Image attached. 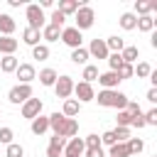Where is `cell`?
Instances as JSON below:
<instances>
[{
    "mask_svg": "<svg viewBox=\"0 0 157 157\" xmlns=\"http://www.w3.org/2000/svg\"><path fill=\"white\" fill-rule=\"evenodd\" d=\"M93 101H98V105H103V108L125 110V105H128L130 98H128L125 93H120V91H98V96H96Z\"/></svg>",
    "mask_w": 157,
    "mask_h": 157,
    "instance_id": "obj_1",
    "label": "cell"
},
{
    "mask_svg": "<svg viewBox=\"0 0 157 157\" xmlns=\"http://www.w3.org/2000/svg\"><path fill=\"white\" fill-rule=\"evenodd\" d=\"M25 15H27V27H29V29H37V32H42V27L47 25L44 10H42V7L37 5V2H32V5H27Z\"/></svg>",
    "mask_w": 157,
    "mask_h": 157,
    "instance_id": "obj_2",
    "label": "cell"
},
{
    "mask_svg": "<svg viewBox=\"0 0 157 157\" xmlns=\"http://www.w3.org/2000/svg\"><path fill=\"white\" fill-rule=\"evenodd\" d=\"M74 20H76L74 27H76L78 32H83V29H91V27H93V22H96V12H93L91 5H81V7L76 10Z\"/></svg>",
    "mask_w": 157,
    "mask_h": 157,
    "instance_id": "obj_3",
    "label": "cell"
},
{
    "mask_svg": "<svg viewBox=\"0 0 157 157\" xmlns=\"http://www.w3.org/2000/svg\"><path fill=\"white\" fill-rule=\"evenodd\" d=\"M29 98H32V86L29 83H17V86H12L7 91V101L15 103V105H20V103H25Z\"/></svg>",
    "mask_w": 157,
    "mask_h": 157,
    "instance_id": "obj_4",
    "label": "cell"
},
{
    "mask_svg": "<svg viewBox=\"0 0 157 157\" xmlns=\"http://www.w3.org/2000/svg\"><path fill=\"white\" fill-rule=\"evenodd\" d=\"M54 93H56V98H71V93H74V78L71 76H59L56 78V83H54Z\"/></svg>",
    "mask_w": 157,
    "mask_h": 157,
    "instance_id": "obj_5",
    "label": "cell"
},
{
    "mask_svg": "<svg viewBox=\"0 0 157 157\" xmlns=\"http://www.w3.org/2000/svg\"><path fill=\"white\" fill-rule=\"evenodd\" d=\"M59 39H61L66 47H71V49H78V47H81V42H83V37H81V32H78L76 27H64Z\"/></svg>",
    "mask_w": 157,
    "mask_h": 157,
    "instance_id": "obj_6",
    "label": "cell"
},
{
    "mask_svg": "<svg viewBox=\"0 0 157 157\" xmlns=\"http://www.w3.org/2000/svg\"><path fill=\"white\" fill-rule=\"evenodd\" d=\"M74 93H76V101H78V103H91V101L96 98L93 86H91V83H86V81L74 83Z\"/></svg>",
    "mask_w": 157,
    "mask_h": 157,
    "instance_id": "obj_7",
    "label": "cell"
},
{
    "mask_svg": "<svg viewBox=\"0 0 157 157\" xmlns=\"http://www.w3.org/2000/svg\"><path fill=\"white\" fill-rule=\"evenodd\" d=\"M83 150H86L83 137H71V140H66L61 157H83Z\"/></svg>",
    "mask_w": 157,
    "mask_h": 157,
    "instance_id": "obj_8",
    "label": "cell"
},
{
    "mask_svg": "<svg viewBox=\"0 0 157 157\" xmlns=\"http://www.w3.org/2000/svg\"><path fill=\"white\" fill-rule=\"evenodd\" d=\"M42 101L39 98H29V101H25L22 103V118H27V120H34L37 115H42Z\"/></svg>",
    "mask_w": 157,
    "mask_h": 157,
    "instance_id": "obj_9",
    "label": "cell"
},
{
    "mask_svg": "<svg viewBox=\"0 0 157 157\" xmlns=\"http://www.w3.org/2000/svg\"><path fill=\"white\" fill-rule=\"evenodd\" d=\"M96 81L103 86V91H118L120 76H118L115 71H103V74H98V78H96Z\"/></svg>",
    "mask_w": 157,
    "mask_h": 157,
    "instance_id": "obj_10",
    "label": "cell"
},
{
    "mask_svg": "<svg viewBox=\"0 0 157 157\" xmlns=\"http://www.w3.org/2000/svg\"><path fill=\"white\" fill-rule=\"evenodd\" d=\"M88 56H93V59H108V47H105V39H91V44H88Z\"/></svg>",
    "mask_w": 157,
    "mask_h": 157,
    "instance_id": "obj_11",
    "label": "cell"
},
{
    "mask_svg": "<svg viewBox=\"0 0 157 157\" xmlns=\"http://www.w3.org/2000/svg\"><path fill=\"white\" fill-rule=\"evenodd\" d=\"M64 145H66V140L61 135H52L49 137V147H47V157H61L64 155Z\"/></svg>",
    "mask_w": 157,
    "mask_h": 157,
    "instance_id": "obj_12",
    "label": "cell"
},
{
    "mask_svg": "<svg viewBox=\"0 0 157 157\" xmlns=\"http://www.w3.org/2000/svg\"><path fill=\"white\" fill-rule=\"evenodd\" d=\"M15 76L20 78V83H32V81L37 78V71H34L32 64H20L17 71H15Z\"/></svg>",
    "mask_w": 157,
    "mask_h": 157,
    "instance_id": "obj_13",
    "label": "cell"
},
{
    "mask_svg": "<svg viewBox=\"0 0 157 157\" xmlns=\"http://www.w3.org/2000/svg\"><path fill=\"white\" fill-rule=\"evenodd\" d=\"M15 29H17V22L12 20V15H2L0 12V34L2 37H12Z\"/></svg>",
    "mask_w": 157,
    "mask_h": 157,
    "instance_id": "obj_14",
    "label": "cell"
},
{
    "mask_svg": "<svg viewBox=\"0 0 157 157\" xmlns=\"http://www.w3.org/2000/svg\"><path fill=\"white\" fill-rule=\"evenodd\" d=\"M17 66H20V59H17L15 54H10V56H0V71H2V74H15Z\"/></svg>",
    "mask_w": 157,
    "mask_h": 157,
    "instance_id": "obj_15",
    "label": "cell"
},
{
    "mask_svg": "<svg viewBox=\"0 0 157 157\" xmlns=\"http://www.w3.org/2000/svg\"><path fill=\"white\" fill-rule=\"evenodd\" d=\"M137 56H140V49H137L135 44H125V47H123V52H120L123 64H135V61H137Z\"/></svg>",
    "mask_w": 157,
    "mask_h": 157,
    "instance_id": "obj_16",
    "label": "cell"
},
{
    "mask_svg": "<svg viewBox=\"0 0 157 157\" xmlns=\"http://www.w3.org/2000/svg\"><path fill=\"white\" fill-rule=\"evenodd\" d=\"M64 125H66V115H61L59 110L49 115V130H54V135H61Z\"/></svg>",
    "mask_w": 157,
    "mask_h": 157,
    "instance_id": "obj_17",
    "label": "cell"
},
{
    "mask_svg": "<svg viewBox=\"0 0 157 157\" xmlns=\"http://www.w3.org/2000/svg\"><path fill=\"white\" fill-rule=\"evenodd\" d=\"M83 5H86V2H83ZM78 7H81V2H78V0H59V7H56V10L66 17V15H76V10H78Z\"/></svg>",
    "mask_w": 157,
    "mask_h": 157,
    "instance_id": "obj_18",
    "label": "cell"
},
{
    "mask_svg": "<svg viewBox=\"0 0 157 157\" xmlns=\"http://www.w3.org/2000/svg\"><path fill=\"white\" fill-rule=\"evenodd\" d=\"M29 128H32V132H34V135H44V132L49 130V115H37V118L32 120V125H29Z\"/></svg>",
    "mask_w": 157,
    "mask_h": 157,
    "instance_id": "obj_19",
    "label": "cell"
},
{
    "mask_svg": "<svg viewBox=\"0 0 157 157\" xmlns=\"http://www.w3.org/2000/svg\"><path fill=\"white\" fill-rule=\"evenodd\" d=\"M17 39L15 37H0V54L2 56H10V54H15V49H17Z\"/></svg>",
    "mask_w": 157,
    "mask_h": 157,
    "instance_id": "obj_20",
    "label": "cell"
},
{
    "mask_svg": "<svg viewBox=\"0 0 157 157\" xmlns=\"http://www.w3.org/2000/svg\"><path fill=\"white\" fill-rule=\"evenodd\" d=\"M78 110H81V103H78L76 98H66V101H64V110H61V115H66V118H76Z\"/></svg>",
    "mask_w": 157,
    "mask_h": 157,
    "instance_id": "obj_21",
    "label": "cell"
},
{
    "mask_svg": "<svg viewBox=\"0 0 157 157\" xmlns=\"http://www.w3.org/2000/svg\"><path fill=\"white\" fill-rule=\"evenodd\" d=\"M105 47H108V52H110V54H120V52H123V47H125V39H123V37H118V34H113V37H108V39H105Z\"/></svg>",
    "mask_w": 157,
    "mask_h": 157,
    "instance_id": "obj_22",
    "label": "cell"
},
{
    "mask_svg": "<svg viewBox=\"0 0 157 157\" xmlns=\"http://www.w3.org/2000/svg\"><path fill=\"white\" fill-rule=\"evenodd\" d=\"M78 135V120L76 118H66V125H64V130H61V137L66 140H71V137H76Z\"/></svg>",
    "mask_w": 157,
    "mask_h": 157,
    "instance_id": "obj_23",
    "label": "cell"
},
{
    "mask_svg": "<svg viewBox=\"0 0 157 157\" xmlns=\"http://www.w3.org/2000/svg\"><path fill=\"white\" fill-rule=\"evenodd\" d=\"M56 78H59V74H56L54 69H42V71H39V83H42V86H54Z\"/></svg>",
    "mask_w": 157,
    "mask_h": 157,
    "instance_id": "obj_24",
    "label": "cell"
},
{
    "mask_svg": "<svg viewBox=\"0 0 157 157\" xmlns=\"http://www.w3.org/2000/svg\"><path fill=\"white\" fill-rule=\"evenodd\" d=\"M39 39H42V32H37V29H29V27H27V29L22 32V42L29 44V47H37Z\"/></svg>",
    "mask_w": 157,
    "mask_h": 157,
    "instance_id": "obj_25",
    "label": "cell"
},
{
    "mask_svg": "<svg viewBox=\"0 0 157 157\" xmlns=\"http://www.w3.org/2000/svg\"><path fill=\"white\" fill-rule=\"evenodd\" d=\"M155 7H157V2H145V0H137V2H135V12H132V15H135V17H137V15L142 17V15H150Z\"/></svg>",
    "mask_w": 157,
    "mask_h": 157,
    "instance_id": "obj_26",
    "label": "cell"
},
{
    "mask_svg": "<svg viewBox=\"0 0 157 157\" xmlns=\"http://www.w3.org/2000/svg\"><path fill=\"white\" fill-rule=\"evenodd\" d=\"M135 29H140V32H152V29H155V20H152V15H142V17H137Z\"/></svg>",
    "mask_w": 157,
    "mask_h": 157,
    "instance_id": "obj_27",
    "label": "cell"
},
{
    "mask_svg": "<svg viewBox=\"0 0 157 157\" xmlns=\"http://www.w3.org/2000/svg\"><path fill=\"white\" fill-rule=\"evenodd\" d=\"M118 22H120V27H123V29H128V32H130V29H135V25H137V17H135L132 12H123Z\"/></svg>",
    "mask_w": 157,
    "mask_h": 157,
    "instance_id": "obj_28",
    "label": "cell"
},
{
    "mask_svg": "<svg viewBox=\"0 0 157 157\" xmlns=\"http://www.w3.org/2000/svg\"><path fill=\"white\" fill-rule=\"evenodd\" d=\"M59 37H61V29H56V27H52V25H44V27H42V39L56 42Z\"/></svg>",
    "mask_w": 157,
    "mask_h": 157,
    "instance_id": "obj_29",
    "label": "cell"
},
{
    "mask_svg": "<svg viewBox=\"0 0 157 157\" xmlns=\"http://www.w3.org/2000/svg\"><path fill=\"white\" fill-rule=\"evenodd\" d=\"M98 74H101V71H98V66H93V64H86V66H83V76H81V78H83L86 83H93V81L98 78Z\"/></svg>",
    "mask_w": 157,
    "mask_h": 157,
    "instance_id": "obj_30",
    "label": "cell"
},
{
    "mask_svg": "<svg viewBox=\"0 0 157 157\" xmlns=\"http://www.w3.org/2000/svg\"><path fill=\"white\" fill-rule=\"evenodd\" d=\"M108 157H130V150H128L125 142H115V145H110V155Z\"/></svg>",
    "mask_w": 157,
    "mask_h": 157,
    "instance_id": "obj_31",
    "label": "cell"
},
{
    "mask_svg": "<svg viewBox=\"0 0 157 157\" xmlns=\"http://www.w3.org/2000/svg\"><path fill=\"white\" fill-rule=\"evenodd\" d=\"M32 59H37V61L49 59V47H47V44H37V47H32Z\"/></svg>",
    "mask_w": 157,
    "mask_h": 157,
    "instance_id": "obj_32",
    "label": "cell"
},
{
    "mask_svg": "<svg viewBox=\"0 0 157 157\" xmlns=\"http://www.w3.org/2000/svg\"><path fill=\"white\" fill-rule=\"evenodd\" d=\"M71 61H74V64H83V66H86V61H88V52H86L83 47L71 49Z\"/></svg>",
    "mask_w": 157,
    "mask_h": 157,
    "instance_id": "obj_33",
    "label": "cell"
},
{
    "mask_svg": "<svg viewBox=\"0 0 157 157\" xmlns=\"http://www.w3.org/2000/svg\"><path fill=\"white\" fill-rule=\"evenodd\" d=\"M125 145H128V150H130V157H132V155H140V152L145 150V142H142L140 137H130Z\"/></svg>",
    "mask_w": 157,
    "mask_h": 157,
    "instance_id": "obj_34",
    "label": "cell"
},
{
    "mask_svg": "<svg viewBox=\"0 0 157 157\" xmlns=\"http://www.w3.org/2000/svg\"><path fill=\"white\" fill-rule=\"evenodd\" d=\"M5 157H25V147L20 142H10L5 147Z\"/></svg>",
    "mask_w": 157,
    "mask_h": 157,
    "instance_id": "obj_35",
    "label": "cell"
},
{
    "mask_svg": "<svg viewBox=\"0 0 157 157\" xmlns=\"http://www.w3.org/2000/svg\"><path fill=\"white\" fill-rule=\"evenodd\" d=\"M64 22H66V17L54 7V12L49 15V25H52V27H56V29H64Z\"/></svg>",
    "mask_w": 157,
    "mask_h": 157,
    "instance_id": "obj_36",
    "label": "cell"
},
{
    "mask_svg": "<svg viewBox=\"0 0 157 157\" xmlns=\"http://www.w3.org/2000/svg\"><path fill=\"white\" fill-rule=\"evenodd\" d=\"M130 120H132V115H130L128 110H118V115H115L118 128H130Z\"/></svg>",
    "mask_w": 157,
    "mask_h": 157,
    "instance_id": "obj_37",
    "label": "cell"
},
{
    "mask_svg": "<svg viewBox=\"0 0 157 157\" xmlns=\"http://www.w3.org/2000/svg\"><path fill=\"white\" fill-rule=\"evenodd\" d=\"M132 71H135V66H132V64H120V69H118L115 74H118V76H120V81H123V78H132V76H135Z\"/></svg>",
    "mask_w": 157,
    "mask_h": 157,
    "instance_id": "obj_38",
    "label": "cell"
},
{
    "mask_svg": "<svg viewBox=\"0 0 157 157\" xmlns=\"http://www.w3.org/2000/svg\"><path fill=\"white\" fill-rule=\"evenodd\" d=\"M132 74H137V78H147V76L152 74V66H150L147 61H140V64H137V69H135Z\"/></svg>",
    "mask_w": 157,
    "mask_h": 157,
    "instance_id": "obj_39",
    "label": "cell"
},
{
    "mask_svg": "<svg viewBox=\"0 0 157 157\" xmlns=\"http://www.w3.org/2000/svg\"><path fill=\"white\" fill-rule=\"evenodd\" d=\"M83 145H86V150H88V147H101V135H96V132L86 135V137H83Z\"/></svg>",
    "mask_w": 157,
    "mask_h": 157,
    "instance_id": "obj_40",
    "label": "cell"
},
{
    "mask_svg": "<svg viewBox=\"0 0 157 157\" xmlns=\"http://www.w3.org/2000/svg\"><path fill=\"white\" fill-rule=\"evenodd\" d=\"M12 137H15L12 128H0V145H10V142H12Z\"/></svg>",
    "mask_w": 157,
    "mask_h": 157,
    "instance_id": "obj_41",
    "label": "cell"
},
{
    "mask_svg": "<svg viewBox=\"0 0 157 157\" xmlns=\"http://www.w3.org/2000/svg\"><path fill=\"white\" fill-rule=\"evenodd\" d=\"M108 66H110V71H118L120 69V64H123V59H120V54H108Z\"/></svg>",
    "mask_w": 157,
    "mask_h": 157,
    "instance_id": "obj_42",
    "label": "cell"
},
{
    "mask_svg": "<svg viewBox=\"0 0 157 157\" xmlns=\"http://www.w3.org/2000/svg\"><path fill=\"white\" fill-rule=\"evenodd\" d=\"M113 132H115V140L118 142H128L130 140V128H115Z\"/></svg>",
    "mask_w": 157,
    "mask_h": 157,
    "instance_id": "obj_43",
    "label": "cell"
},
{
    "mask_svg": "<svg viewBox=\"0 0 157 157\" xmlns=\"http://www.w3.org/2000/svg\"><path fill=\"white\" fill-rule=\"evenodd\" d=\"M145 118V125H157V108H150L147 113H142Z\"/></svg>",
    "mask_w": 157,
    "mask_h": 157,
    "instance_id": "obj_44",
    "label": "cell"
},
{
    "mask_svg": "<svg viewBox=\"0 0 157 157\" xmlns=\"http://www.w3.org/2000/svg\"><path fill=\"white\" fill-rule=\"evenodd\" d=\"M115 142H118V140H115V132H113V130H105V132L101 135V145H108V147H110V145H115Z\"/></svg>",
    "mask_w": 157,
    "mask_h": 157,
    "instance_id": "obj_45",
    "label": "cell"
},
{
    "mask_svg": "<svg viewBox=\"0 0 157 157\" xmlns=\"http://www.w3.org/2000/svg\"><path fill=\"white\" fill-rule=\"evenodd\" d=\"M83 157H105V152H103V147H88V150H83Z\"/></svg>",
    "mask_w": 157,
    "mask_h": 157,
    "instance_id": "obj_46",
    "label": "cell"
},
{
    "mask_svg": "<svg viewBox=\"0 0 157 157\" xmlns=\"http://www.w3.org/2000/svg\"><path fill=\"white\" fill-rule=\"evenodd\" d=\"M125 110H128L130 115H137V113H142V108H140V103H135V101H128V105H125Z\"/></svg>",
    "mask_w": 157,
    "mask_h": 157,
    "instance_id": "obj_47",
    "label": "cell"
},
{
    "mask_svg": "<svg viewBox=\"0 0 157 157\" xmlns=\"http://www.w3.org/2000/svg\"><path fill=\"white\" fill-rule=\"evenodd\" d=\"M130 128H145V118H142V113H137V115H132V120H130Z\"/></svg>",
    "mask_w": 157,
    "mask_h": 157,
    "instance_id": "obj_48",
    "label": "cell"
},
{
    "mask_svg": "<svg viewBox=\"0 0 157 157\" xmlns=\"http://www.w3.org/2000/svg\"><path fill=\"white\" fill-rule=\"evenodd\" d=\"M145 98H147V101H150V103H157V88H150V91H147V96H145Z\"/></svg>",
    "mask_w": 157,
    "mask_h": 157,
    "instance_id": "obj_49",
    "label": "cell"
},
{
    "mask_svg": "<svg viewBox=\"0 0 157 157\" xmlns=\"http://www.w3.org/2000/svg\"><path fill=\"white\" fill-rule=\"evenodd\" d=\"M37 5H39V7H42V10H44V7H52V5H54V0H39V2H37Z\"/></svg>",
    "mask_w": 157,
    "mask_h": 157,
    "instance_id": "obj_50",
    "label": "cell"
},
{
    "mask_svg": "<svg viewBox=\"0 0 157 157\" xmlns=\"http://www.w3.org/2000/svg\"><path fill=\"white\" fill-rule=\"evenodd\" d=\"M10 2V7H20V5H25V0H7Z\"/></svg>",
    "mask_w": 157,
    "mask_h": 157,
    "instance_id": "obj_51",
    "label": "cell"
},
{
    "mask_svg": "<svg viewBox=\"0 0 157 157\" xmlns=\"http://www.w3.org/2000/svg\"><path fill=\"white\" fill-rule=\"evenodd\" d=\"M152 157H157V155H152Z\"/></svg>",
    "mask_w": 157,
    "mask_h": 157,
    "instance_id": "obj_52",
    "label": "cell"
},
{
    "mask_svg": "<svg viewBox=\"0 0 157 157\" xmlns=\"http://www.w3.org/2000/svg\"><path fill=\"white\" fill-rule=\"evenodd\" d=\"M0 115H2V110H0Z\"/></svg>",
    "mask_w": 157,
    "mask_h": 157,
    "instance_id": "obj_53",
    "label": "cell"
}]
</instances>
